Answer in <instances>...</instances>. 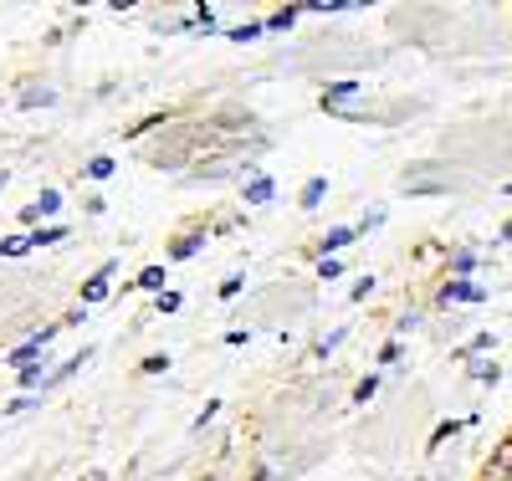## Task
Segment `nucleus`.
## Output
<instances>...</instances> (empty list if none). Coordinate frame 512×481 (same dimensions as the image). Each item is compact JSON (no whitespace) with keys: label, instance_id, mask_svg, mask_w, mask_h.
<instances>
[{"label":"nucleus","instance_id":"obj_1","mask_svg":"<svg viewBox=\"0 0 512 481\" xmlns=\"http://www.w3.org/2000/svg\"><path fill=\"white\" fill-rule=\"evenodd\" d=\"M359 93V82L354 77H344V82H328V93H323V108H344L349 98Z\"/></svg>","mask_w":512,"mask_h":481},{"label":"nucleus","instance_id":"obj_2","mask_svg":"<svg viewBox=\"0 0 512 481\" xmlns=\"http://www.w3.org/2000/svg\"><path fill=\"white\" fill-rule=\"evenodd\" d=\"M108 277H113V261H108V267H103L88 287H82V302H103V297H108Z\"/></svg>","mask_w":512,"mask_h":481},{"label":"nucleus","instance_id":"obj_3","mask_svg":"<svg viewBox=\"0 0 512 481\" xmlns=\"http://www.w3.org/2000/svg\"><path fill=\"white\" fill-rule=\"evenodd\" d=\"M246 200H251V205H267V200H272V174H256V180L246 185Z\"/></svg>","mask_w":512,"mask_h":481},{"label":"nucleus","instance_id":"obj_4","mask_svg":"<svg viewBox=\"0 0 512 481\" xmlns=\"http://www.w3.org/2000/svg\"><path fill=\"white\" fill-rule=\"evenodd\" d=\"M441 302H482V292H477L472 282H451V287L441 292Z\"/></svg>","mask_w":512,"mask_h":481},{"label":"nucleus","instance_id":"obj_5","mask_svg":"<svg viewBox=\"0 0 512 481\" xmlns=\"http://www.w3.org/2000/svg\"><path fill=\"white\" fill-rule=\"evenodd\" d=\"M62 236H67L62 226H52V231H36V236H31V251H41V246H57Z\"/></svg>","mask_w":512,"mask_h":481},{"label":"nucleus","instance_id":"obj_6","mask_svg":"<svg viewBox=\"0 0 512 481\" xmlns=\"http://www.w3.org/2000/svg\"><path fill=\"white\" fill-rule=\"evenodd\" d=\"M82 174H88V180H108V174H113V159H103V154H98V159H93L88 169H82Z\"/></svg>","mask_w":512,"mask_h":481},{"label":"nucleus","instance_id":"obj_7","mask_svg":"<svg viewBox=\"0 0 512 481\" xmlns=\"http://www.w3.org/2000/svg\"><path fill=\"white\" fill-rule=\"evenodd\" d=\"M323 190H328V180H308V185H303V205L313 210V205L323 200Z\"/></svg>","mask_w":512,"mask_h":481},{"label":"nucleus","instance_id":"obj_8","mask_svg":"<svg viewBox=\"0 0 512 481\" xmlns=\"http://www.w3.org/2000/svg\"><path fill=\"white\" fill-rule=\"evenodd\" d=\"M354 236H359V231H349V226H344V231H328V241H323V251H338V246H349Z\"/></svg>","mask_w":512,"mask_h":481},{"label":"nucleus","instance_id":"obj_9","mask_svg":"<svg viewBox=\"0 0 512 481\" xmlns=\"http://www.w3.org/2000/svg\"><path fill=\"white\" fill-rule=\"evenodd\" d=\"M139 287H164V267H144L139 272Z\"/></svg>","mask_w":512,"mask_h":481},{"label":"nucleus","instance_id":"obj_10","mask_svg":"<svg viewBox=\"0 0 512 481\" xmlns=\"http://www.w3.org/2000/svg\"><path fill=\"white\" fill-rule=\"evenodd\" d=\"M374 389H379V374H369V379H364V384L354 389V405H364V400L374 395Z\"/></svg>","mask_w":512,"mask_h":481},{"label":"nucleus","instance_id":"obj_11","mask_svg":"<svg viewBox=\"0 0 512 481\" xmlns=\"http://www.w3.org/2000/svg\"><path fill=\"white\" fill-rule=\"evenodd\" d=\"M200 251V236H185V241H175V256L185 261V256H195Z\"/></svg>","mask_w":512,"mask_h":481},{"label":"nucleus","instance_id":"obj_12","mask_svg":"<svg viewBox=\"0 0 512 481\" xmlns=\"http://www.w3.org/2000/svg\"><path fill=\"white\" fill-rule=\"evenodd\" d=\"M256 31H262V26H256V21H246V26H231V41H251Z\"/></svg>","mask_w":512,"mask_h":481},{"label":"nucleus","instance_id":"obj_13","mask_svg":"<svg viewBox=\"0 0 512 481\" xmlns=\"http://www.w3.org/2000/svg\"><path fill=\"white\" fill-rule=\"evenodd\" d=\"M159 313H180V297L175 292H159Z\"/></svg>","mask_w":512,"mask_h":481},{"label":"nucleus","instance_id":"obj_14","mask_svg":"<svg viewBox=\"0 0 512 481\" xmlns=\"http://www.w3.org/2000/svg\"><path fill=\"white\" fill-rule=\"evenodd\" d=\"M236 292H241V277H226V282H221V297H226V302H231V297H236Z\"/></svg>","mask_w":512,"mask_h":481},{"label":"nucleus","instance_id":"obj_15","mask_svg":"<svg viewBox=\"0 0 512 481\" xmlns=\"http://www.w3.org/2000/svg\"><path fill=\"white\" fill-rule=\"evenodd\" d=\"M164 369H169V359H159V354H154V359H144V374H164Z\"/></svg>","mask_w":512,"mask_h":481},{"label":"nucleus","instance_id":"obj_16","mask_svg":"<svg viewBox=\"0 0 512 481\" xmlns=\"http://www.w3.org/2000/svg\"><path fill=\"white\" fill-rule=\"evenodd\" d=\"M0 185H6V174H0Z\"/></svg>","mask_w":512,"mask_h":481}]
</instances>
